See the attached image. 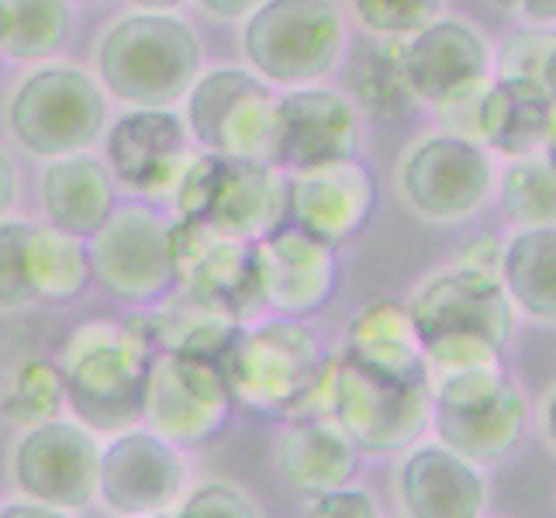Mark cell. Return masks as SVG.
I'll return each mask as SVG.
<instances>
[{
	"label": "cell",
	"mask_w": 556,
	"mask_h": 518,
	"mask_svg": "<svg viewBox=\"0 0 556 518\" xmlns=\"http://www.w3.org/2000/svg\"><path fill=\"white\" fill-rule=\"evenodd\" d=\"M152 356H156V350H152L136 318L125 325H80L70 336L60 363H55L76 418L98 432H122L136 426L142 415Z\"/></svg>",
	"instance_id": "1"
},
{
	"label": "cell",
	"mask_w": 556,
	"mask_h": 518,
	"mask_svg": "<svg viewBox=\"0 0 556 518\" xmlns=\"http://www.w3.org/2000/svg\"><path fill=\"white\" fill-rule=\"evenodd\" d=\"M201 42L184 17L139 11L108 28L98 46V73L111 98L136 108H169L198 80Z\"/></svg>",
	"instance_id": "2"
},
{
	"label": "cell",
	"mask_w": 556,
	"mask_h": 518,
	"mask_svg": "<svg viewBox=\"0 0 556 518\" xmlns=\"http://www.w3.org/2000/svg\"><path fill=\"white\" fill-rule=\"evenodd\" d=\"M432 426L439 443L470 464H497L526 432V394L502 359L473 363L432 380Z\"/></svg>",
	"instance_id": "3"
},
{
	"label": "cell",
	"mask_w": 556,
	"mask_h": 518,
	"mask_svg": "<svg viewBox=\"0 0 556 518\" xmlns=\"http://www.w3.org/2000/svg\"><path fill=\"white\" fill-rule=\"evenodd\" d=\"M177 187V215L222 236L256 242L287 222L283 177L270 160L204 152L187 160Z\"/></svg>",
	"instance_id": "4"
},
{
	"label": "cell",
	"mask_w": 556,
	"mask_h": 518,
	"mask_svg": "<svg viewBox=\"0 0 556 518\" xmlns=\"http://www.w3.org/2000/svg\"><path fill=\"white\" fill-rule=\"evenodd\" d=\"M325 350L301 321L277 318L232 336L218 356L232 405L249 415H287L325 367Z\"/></svg>",
	"instance_id": "5"
},
{
	"label": "cell",
	"mask_w": 556,
	"mask_h": 518,
	"mask_svg": "<svg viewBox=\"0 0 556 518\" xmlns=\"http://www.w3.org/2000/svg\"><path fill=\"white\" fill-rule=\"evenodd\" d=\"M108 101L93 76L76 66H46L25 76L8 104V125L31 156H70L104 131Z\"/></svg>",
	"instance_id": "6"
},
{
	"label": "cell",
	"mask_w": 556,
	"mask_h": 518,
	"mask_svg": "<svg viewBox=\"0 0 556 518\" xmlns=\"http://www.w3.org/2000/svg\"><path fill=\"white\" fill-rule=\"evenodd\" d=\"M242 46L266 80H318L336 66L342 17L332 0H263L249 11Z\"/></svg>",
	"instance_id": "7"
},
{
	"label": "cell",
	"mask_w": 556,
	"mask_h": 518,
	"mask_svg": "<svg viewBox=\"0 0 556 518\" xmlns=\"http://www.w3.org/2000/svg\"><path fill=\"white\" fill-rule=\"evenodd\" d=\"M90 280H98L118 301H156L174 287L169 260V222L149 204H125L87 236Z\"/></svg>",
	"instance_id": "8"
},
{
	"label": "cell",
	"mask_w": 556,
	"mask_h": 518,
	"mask_svg": "<svg viewBox=\"0 0 556 518\" xmlns=\"http://www.w3.org/2000/svg\"><path fill=\"white\" fill-rule=\"evenodd\" d=\"M332 418L356 453L388 456L408 450L432 418L429 383H394L359 370L346 356L336 359Z\"/></svg>",
	"instance_id": "9"
},
{
	"label": "cell",
	"mask_w": 556,
	"mask_h": 518,
	"mask_svg": "<svg viewBox=\"0 0 556 518\" xmlns=\"http://www.w3.org/2000/svg\"><path fill=\"white\" fill-rule=\"evenodd\" d=\"M277 93L245 70H211L190 84L187 128L218 156L270 160Z\"/></svg>",
	"instance_id": "10"
},
{
	"label": "cell",
	"mask_w": 556,
	"mask_h": 518,
	"mask_svg": "<svg viewBox=\"0 0 556 518\" xmlns=\"http://www.w3.org/2000/svg\"><path fill=\"white\" fill-rule=\"evenodd\" d=\"M232 412L218 359L156 353L149 363L142 421L174 446H194L218 435Z\"/></svg>",
	"instance_id": "11"
},
{
	"label": "cell",
	"mask_w": 556,
	"mask_h": 518,
	"mask_svg": "<svg viewBox=\"0 0 556 518\" xmlns=\"http://www.w3.org/2000/svg\"><path fill=\"white\" fill-rule=\"evenodd\" d=\"M98 467L101 446L93 432L84 421H63L60 415L28 426L11 453L17 491L63 511L90 505L98 494Z\"/></svg>",
	"instance_id": "12"
},
{
	"label": "cell",
	"mask_w": 556,
	"mask_h": 518,
	"mask_svg": "<svg viewBox=\"0 0 556 518\" xmlns=\"http://www.w3.org/2000/svg\"><path fill=\"white\" fill-rule=\"evenodd\" d=\"M377 207V180L367 163L342 156L308 169H291L283 177L287 225L301 228L325 245H346L356 239Z\"/></svg>",
	"instance_id": "13"
},
{
	"label": "cell",
	"mask_w": 556,
	"mask_h": 518,
	"mask_svg": "<svg viewBox=\"0 0 556 518\" xmlns=\"http://www.w3.org/2000/svg\"><path fill=\"white\" fill-rule=\"evenodd\" d=\"M401 190L421 218L459 222L484 204L491 190V160L473 139L429 136L401 163Z\"/></svg>",
	"instance_id": "14"
},
{
	"label": "cell",
	"mask_w": 556,
	"mask_h": 518,
	"mask_svg": "<svg viewBox=\"0 0 556 518\" xmlns=\"http://www.w3.org/2000/svg\"><path fill=\"white\" fill-rule=\"evenodd\" d=\"M253 280L263 312L304 318L321 312L339 287L336 249L294 225H280L253 242Z\"/></svg>",
	"instance_id": "15"
},
{
	"label": "cell",
	"mask_w": 556,
	"mask_h": 518,
	"mask_svg": "<svg viewBox=\"0 0 556 518\" xmlns=\"http://www.w3.org/2000/svg\"><path fill=\"white\" fill-rule=\"evenodd\" d=\"M169 260H174V280L184 283L187 294L218 304L242 325L263 312L253 280V242L177 218L169 225Z\"/></svg>",
	"instance_id": "16"
},
{
	"label": "cell",
	"mask_w": 556,
	"mask_h": 518,
	"mask_svg": "<svg viewBox=\"0 0 556 518\" xmlns=\"http://www.w3.org/2000/svg\"><path fill=\"white\" fill-rule=\"evenodd\" d=\"M408 315L421 345L443 336H481L505 350L515 329L511 298L505 294L502 280L467 266L429 277L412 298Z\"/></svg>",
	"instance_id": "17"
},
{
	"label": "cell",
	"mask_w": 556,
	"mask_h": 518,
	"mask_svg": "<svg viewBox=\"0 0 556 518\" xmlns=\"http://www.w3.org/2000/svg\"><path fill=\"white\" fill-rule=\"evenodd\" d=\"M184 459L169 439L152 429H122L101 450L98 494L118 515H156L184 491Z\"/></svg>",
	"instance_id": "18"
},
{
	"label": "cell",
	"mask_w": 556,
	"mask_h": 518,
	"mask_svg": "<svg viewBox=\"0 0 556 518\" xmlns=\"http://www.w3.org/2000/svg\"><path fill=\"white\" fill-rule=\"evenodd\" d=\"M190 160L187 122L169 108H136L108 131V166L136 194H163Z\"/></svg>",
	"instance_id": "19"
},
{
	"label": "cell",
	"mask_w": 556,
	"mask_h": 518,
	"mask_svg": "<svg viewBox=\"0 0 556 518\" xmlns=\"http://www.w3.org/2000/svg\"><path fill=\"white\" fill-rule=\"evenodd\" d=\"M359 142V118L350 98L336 90H294L277 98V125L270 163L308 169L353 156Z\"/></svg>",
	"instance_id": "20"
},
{
	"label": "cell",
	"mask_w": 556,
	"mask_h": 518,
	"mask_svg": "<svg viewBox=\"0 0 556 518\" xmlns=\"http://www.w3.org/2000/svg\"><path fill=\"white\" fill-rule=\"evenodd\" d=\"M397 494L418 518H477L488 505L484 473L450 446H418L397 477Z\"/></svg>",
	"instance_id": "21"
},
{
	"label": "cell",
	"mask_w": 556,
	"mask_h": 518,
	"mask_svg": "<svg viewBox=\"0 0 556 518\" xmlns=\"http://www.w3.org/2000/svg\"><path fill=\"white\" fill-rule=\"evenodd\" d=\"M488 46L467 22L435 17L405 46V70L418 101H443L453 90L488 80Z\"/></svg>",
	"instance_id": "22"
},
{
	"label": "cell",
	"mask_w": 556,
	"mask_h": 518,
	"mask_svg": "<svg viewBox=\"0 0 556 518\" xmlns=\"http://www.w3.org/2000/svg\"><path fill=\"white\" fill-rule=\"evenodd\" d=\"M346 359L394 383H429L421 339L401 301H370L346 325Z\"/></svg>",
	"instance_id": "23"
},
{
	"label": "cell",
	"mask_w": 556,
	"mask_h": 518,
	"mask_svg": "<svg viewBox=\"0 0 556 518\" xmlns=\"http://www.w3.org/2000/svg\"><path fill=\"white\" fill-rule=\"evenodd\" d=\"M477 136L508 160L553 149V90L535 80H488Z\"/></svg>",
	"instance_id": "24"
},
{
	"label": "cell",
	"mask_w": 556,
	"mask_h": 518,
	"mask_svg": "<svg viewBox=\"0 0 556 518\" xmlns=\"http://www.w3.org/2000/svg\"><path fill=\"white\" fill-rule=\"evenodd\" d=\"M356 446L332 415L294 418L277 439V470L298 494H321L353 481Z\"/></svg>",
	"instance_id": "25"
},
{
	"label": "cell",
	"mask_w": 556,
	"mask_h": 518,
	"mask_svg": "<svg viewBox=\"0 0 556 518\" xmlns=\"http://www.w3.org/2000/svg\"><path fill=\"white\" fill-rule=\"evenodd\" d=\"M42 207L49 225L63 228L70 236H93L114 211V180L101 160L87 152L55 156L42 173Z\"/></svg>",
	"instance_id": "26"
},
{
	"label": "cell",
	"mask_w": 556,
	"mask_h": 518,
	"mask_svg": "<svg viewBox=\"0 0 556 518\" xmlns=\"http://www.w3.org/2000/svg\"><path fill=\"white\" fill-rule=\"evenodd\" d=\"M139 329L152 342L156 353H180V356H207L218 359L232 336L242 329L236 315H228L218 304L194 294L166 298L156 312L139 315Z\"/></svg>",
	"instance_id": "27"
},
{
	"label": "cell",
	"mask_w": 556,
	"mask_h": 518,
	"mask_svg": "<svg viewBox=\"0 0 556 518\" xmlns=\"http://www.w3.org/2000/svg\"><path fill=\"white\" fill-rule=\"evenodd\" d=\"M350 87L359 108L377 122H401L418 104L405 70V42L397 35H370L353 49Z\"/></svg>",
	"instance_id": "28"
},
{
	"label": "cell",
	"mask_w": 556,
	"mask_h": 518,
	"mask_svg": "<svg viewBox=\"0 0 556 518\" xmlns=\"http://www.w3.org/2000/svg\"><path fill=\"white\" fill-rule=\"evenodd\" d=\"M25 283L31 301L63 304L87 291L90 283V256L80 236H70L55 225L25 228Z\"/></svg>",
	"instance_id": "29"
},
{
	"label": "cell",
	"mask_w": 556,
	"mask_h": 518,
	"mask_svg": "<svg viewBox=\"0 0 556 518\" xmlns=\"http://www.w3.org/2000/svg\"><path fill=\"white\" fill-rule=\"evenodd\" d=\"M505 294L540 321L556 315V232L553 225L522 228L502 253Z\"/></svg>",
	"instance_id": "30"
},
{
	"label": "cell",
	"mask_w": 556,
	"mask_h": 518,
	"mask_svg": "<svg viewBox=\"0 0 556 518\" xmlns=\"http://www.w3.org/2000/svg\"><path fill=\"white\" fill-rule=\"evenodd\" d=\"M66 35V0H0V52L11 60H46Z\"/></svg>",
	"instance_id": "31"
},
{
	"label": "cell",
	"mask_w": 556,
	"mask_h": 518,
	"mask_svg": "<svg viewBox=\"0 0 556 518\" xmlns=\"http://www.w3.org/2000/svg\"><path fill=\"white\" fill-rule=\"evenodd\" d=\"M502 211L511 225L540 228L556 222V169L553 160L519 156L502 177Z\"/></svg>",
	"instance_id": "32"
},
{
	"label": "cell",
	"mask_w": 556,
	"mask_h": 518,
	"mask_svg": "<svg viewBox=\"0 0 556 518\" xmlns=\"http://www.w3.org/2000/svg\"><path fill=\"white\" fill-rule=\"evenodd\" d=\"M66 405V391H63V377L60 367L49 359H25L17 363L14 380H11V394L4 401V412L11 421H22V426H35V421L55 418Z\"/></svg>",
	"instance_id": "33"
},
{
	"label": "cell",
	"mask_w": 556,
	"mask_h": 518,
	"mask_svg": "<svg viewBox=\"0 0 556 518\" xmlns=\"http://www.w3.org/2000/svg\"><path fill=\"white\" fill-rule=\"evenodd\" d=\"M553 63H556V38L543 28L515 31L497 52V76L502 80H535L553 90Z\"/></svg>",
	"instance_id": "34"
},
{
	"label": "cell",
	"mask_w": 556,
	"mask_h": 518,
	"mask_svg": "<svg viewBox=\"0 0 556 518\" xmlns=\"http://www.w3.org/2000/svg\"><path fill=\"white\" fill-rule=\"evenodd\" d=\"M446 0H353L356 17L374 35H415L435 22Z\"/></svg>",
	"instance_id": "35"
},
{
	"label": "cell",
	"mask_w": 556,
	"mask_h": 518,
	"mask_svg": "<svg viewBox=\"0 0 556 518\" xmlns=\"http://www.w3.org/2000/svg\"><path fill=\"white\" fill-rule=\"evenodd\" d=\"M25 228L28 222H4L0 218V308L17 312L31 301L25 283Z\"/></svg>",
	"instance_id": "36"
},
{
	"label": "cell",
	"mask_w": 556,
	"mask_h": 518,
	"mask_svg": "<svg viewBox=\"0 0 556 518\" xmlns=\"http://www.w3.org/2000/svg\"><path fill=\"white\" fill-rule=\"evenodd\" d=\"M180 518H256L260 508L249 502V494L228 481H207L184 497L177 508Z\"/></svg>",
	"instance_id": "37"
},
{
	"label": "cell",
	"mask_w": 556,
	"mask_h": 518,
	"mask_svg": "<svg viewBox=\"0 0 556 518\" xmlns=\"http://www.w3.org/2000/svg\"><path fill=\"white\" fill-rule=\"evenodd\" d=\"M484 87H488V80L470 84V87H459V90L450 93V98L435 101L439 118H443V125H446V136H459V139L481 142V136H477V111H481V93H484Z\"/></svg>",
	"instance_id": "38"
},
{
	"label": "cell",
	"mask_w": 556,
	"mask_h": 518,
	"mask_svg": "<svg viewBox=\"0 0 556 518\" xmlns=\"http://www.w3.org/2000/svg\"><path fill=\"white\" fill-rule=\"evenodd\" d=\"M308 515H342V518H377L380 508L367 491H353V488H332V491H321L315 494V502L308 508Z\"/></svg>",
	"instance_id": "39"
},
{
	"label": "cell",
	"mask_w": 556,
	"mask_h": 518,
	"mask_svg": "<svg viewBox=\"0 0 556 518\" xmlns=\"http://www.w3.org/2000/svg\"><path fill=\"white\" fill-rule=\"evenodd\" d=\"M502 253H505V245L488 236V239H477L473 245H467L464 253H459L456 266H467V270H477V274H488V277L502 280Z\"/></svg>",
	"instance_id": "40"
},
{
	"label": "cell",
	"mask_w": 556,
	"mask_h": 518,
	"mask_svg": "<svg viewBox=\"0 0 556 518\" xmlns=\"http://www.w3.org/2000/svg\"><path fill=\"white\" fill-rule=\"evenodd\" d=\"M505 11H519L535 25H549L556 17V0H497Z\"/></svg>",
	"instance_id": "41"
},
{
	"label": "cell",
	"mask_w": 556,
	"mask_h": 518,
	"mask_svg": "<svg viewBox=\"0 0 556 518\" xmlns=\"http://www.w3.org/2000/svg\"><path fill=\"white\" fill-rule=\"evenodd\" d=\"M0 515L4 518H60L66 511L55 505H46V502H35V497H22V502H11L0 508Z\"/></svg>",
	"instance_id": "42"
},
{
	"label": "cell",
	"mask_w": 556,
	"mask_h": 518,
	"mask_svg": "<svg viewBox=\"0 0 556 518\" xmlns=\"http://www.w3.org/2000/svg\"><path fill=\"white\" fill-rule=\"evenodd\" d=\"M263 0H201V8L211 17H222V22H236V17H245Z\"/></svg>",
	"instance_id": "43"
},
{
	"label": "cell",
	"mask_w": 556,
	"mask_h": 518,
	"mask_svg": "<svg viewBox=\"0 0 556 518\" xmlns=\"http://www.w3.org/2000/svg\"><path fill=\"white\" fill-rule=\"evenodd\" d=\"M14 198H17V169H14L8 152L0 149V218L11 211Z\"/></svg>",
	"instance_id": "44"
},
{
	"label": "cell",
	"mask_w": 556,
	"mask_h": 518,
	"mask_svg": "<svg viewBox=\"0 0 556 518\" xmlns=\"http://www.w3.org/2000/svg\"><path fill=\"white\" fill-rule=\"evenodd\" d=\"M136 8H146V11H169V8H180L184 0H131Z\"/></svg>",
	"instance_id": "45"
},
{
	"label": "cell",
	"mask_w": 556,
	"mask_h": 518,
	"mask_svg": "<svg viewBox=\"0 0 556 518\" xmlns=\"http://www.w3.org/2000/svg\"><path fill=\"white\" fill-rule=\"evenodd\" d=\"M546 435L553 439V391H549V397H546Z\"/></svg>",
	"instance_id": "46"
},
{
	"label": "cell",
	"mask_w": 556,
	"mask_h": 518,
	"mask_svg": "<svg viewBox=\"0 0 556 518\" xmlns=\"http://www.w3.org/2000/svg\"><path fill=\"white\" fill-rule=\"evenodd\" d=\"M0 55H4V52H0Z\"/></svg>",
	"instance_id": "47"
}]
</instances>
